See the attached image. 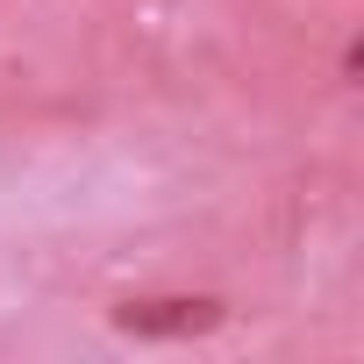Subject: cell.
<instances>
[{"instance_id": "cell-1", "label": "cell", "mask_w": 364, "mask_h": 364, "mask_svg": "<svg viewBox=\"0 0 364 364\" xmlns=\"http://www.w3.org/2000/svg\"><path fill=\"white\" fill-rule=\"evenodd\" d=\"M222 300H193V293H164V300H122L114 307V328L122 336H143V343H186V336H208L222 328Z\"/></svg>"}]
</instances>
